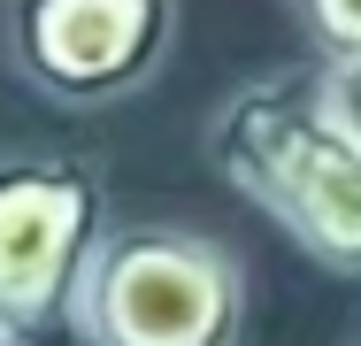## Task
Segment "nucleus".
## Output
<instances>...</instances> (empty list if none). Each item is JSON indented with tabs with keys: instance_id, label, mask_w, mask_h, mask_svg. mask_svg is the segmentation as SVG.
I'll use <instances>...</instances> for the list:
<instances>
[{
	"instance_id": "1",
	"label": "nucleus",
	"mask_w": 361,
	"mask_h": 346,
	"mask_svg": "<svg viewBox=\"0 0 361 346\" xmlns=\"http://www.w3.org/2000/svg\"><path fill=\"white\" fill-rule=\"evenodd\" d=\"M208 162L307 262L361 277V138L338 124L323 62L269 69L223 93V108L208 116Z\"/></svg>"
},
{
	"instance_id": "6",
	"label": "nucleus",
	"mask_w": 361,
	"mask_h": 346,
	"mask_svg": "<svg viewBox=\"0 0 361 346\" xmlns=\"http://www.w3.org/2000/svg\"><path fill=\"white\" fill-rule=\"evenodd\" d=\"M323 93H331L338 124L361 138V54H338V62H323Z\"/></svg>"
},
{
	"instance_id": "5",
	"label": "nucleus",
	"mask_w": 361,
	"mask_h": 346,
	"mask_svg": "<svg viewBox=\"0 0 361 346\" xmlns=\"http://www.w3.org/2000/svg\"><path fill=\"white\" fill-rule=\"evenodd\" d=\"M300 16H307V39L323 62L361 54V0H300Z\"/></svg>"
},
{
	"instance_id": "3",
	"label": "nucleus",
	"mask_w": 361,
	"mask_h": 346,
	"mask_svg": "<svg viewBox=\"0 0 361 346\" xmlns=\"http://www.w3.org/2000/svg\"><path fill=\"white\" fill-rule=\"evenodd\" d=\"M108 231V185L85 154L0 146V316L16 339L77 331V285Z\"/></svg>"
},
{
	"instance_id": "2",
	"label": "nucleus",
	"mask_w": 361,
	"mask_h": 346,
	"mask_svg": "<svg viewBox=\"0 0 361 346\" xmlns=\"http://www.w3.org/2000/svg\"><path fill=\"white\" fill-rule=\"evenodd\" d=\"M85 346H246L238 254L185 223H116L77 285Z\"/></svg>"
},
{
	"instance_id": "7",
	"label": "nucleus",
	"mask_w": 361,
	"mask_h": 346,
	"mask_svg": "<svg viewBox=\"0 0 361 346\" xmlns=\"http://www.w3.org/2000/svg\"><path fill=\"white\" fill-rule=\"evenodd\" d=\"M0 346H23V339H16V331H8V316H0Z\"/></svg>"
},
{
	"instance_id": "4",
	"label": "nucleus",
	"mask_w": 361,
	"mask_h": 346,
	"mask_svg": "<svg viewBox=\"0 0 361 346\" xmlns=\"http://www.w3.org/2000/svg\"><path fill=\"white\" fill-rule=\"evenodd\" d=\"M177 47V0H8V62L54 108H116Z\"/></svg>"
},
{
	"instance_id": "8",
	"label": "nucleus",
	"mask_w": 361,
	"mask_h": 346,
	"mask_svg": "<svg viewBox=\"0 0 361 346\" xmlns=\"http://www.w3.org/2000/svg\"><path fill=\"white\" fill-rule=\"evenodd\" d=\"M354 346H361V331H354Z\"/></svg>"
}]
</instances>
